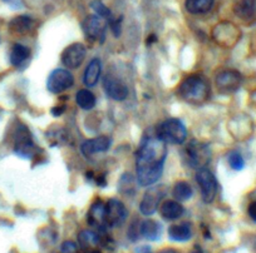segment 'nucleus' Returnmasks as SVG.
I'll use <instances>...</instances> for the list:
<instances>
[{"instance_id": "nucleus-1", "label": "nucleus", "mask_w": 256, "mask_h": 253, "mask_svg": "<svg viewBox=\"0 0 256 253\" xmlns=\"http://www.w3.org/2000/svg\"><path fill=\"white\" fill-rule=\"evenodd\" d=\"M167 157V147L154 137H144L136 156L137 182L142 187H151L161 178Z\"/></svg>"}, {"instance_id": "nucleus-2", "label": "nucleus", "mask_w": 256, "mask_h": 253, "mask_svg": "<svg viewBox=\"0 0 256 253\" xmlns=\"http://www.w3.org/2000/svg\"><path fill=\"white\" fill-rule=\"evenodd\" d=\"M180 97L191 104H201L210 97V84L201 75H188L178 85Z\"/></svg>"}, {"instance_id": "nucleus-3", "label": "nucleus", "mask_w": 256, "mask_h": 253, "mask_svg": "<svg viewBox=\"0 0 256 253\" xmlns=\"http://www.w3.org/2000/svg\"><path fill=\"white\" fill-rule=\"evenodd\" d=\"M156 137L164 144H182L187 138V129L177 118H168L156 127Z\"/></svg>"}, {"instance_id": "nucleus-4", "label": "nucleus", "mask_w": 256, "mask_h": 253, "mask_svg": "<svg viewBox=\"0 0 256 253\" xmlns=\"http://www.w3.org/2000/svg\"><path fill=\"white\" fill-rule=\"evenodd\" d=\"M187 163L196 169L205 168L211 158V152L208 144L198 141L190 142L186 147Z\"/></svg>"}, {"instance_id": "nucleus-5", "label": "nucleus", "mask_w": 256, "mask_h": 253, "mask_svg": "<svg viewBox=\"0 0 256 253\" xmlns=\"http://www.w3.org/2000/svg\"><path fill=\"white\" fill-rule=\"evenodd\" d=\"M196 182L200 187L201 198H202L204 202L212 203L216 195H218V181H216V177L214 176L212 172L206 168L198 169V172L196 173Z\"/></svg>"}, {"instance_id": "nucleus-6", "label": "nucleus", "mask_w": 256, "mask_h": 253, "mask_svg": "<svg viewBox=\"0 0 256 253\" xmlns=\"http://www.w3.org/2000/svg\"><path fill=\"white\" fill-rule=\"evenodd\" d=\"M14 152L23 158H33L38 152L30 132L26 125H20L16 129V139H14Z\"/></svg>"}, {"instance_id": "nucleus-7", "label": "nucleus", "mask_w": 256, "mask_h": 253, "mask_svg": "<svg viewBox=\"0 0 256 253\" xmlns=\"http://www.w3.org/2000/svg\"><path fill=\"white\" fill-rule=\"evenodd\" d=\"M74 84V77L68 69H56L49 74L46 80V89L54 94L66 92L67 89L73 87Z\"/></svg>"}, {"instance_id": "nucleus-8", "label": "nucleus", "mask_w": 256, "mask_h": 253, "mask_svg": "<svg viewBox=\"0 0 256 253\" xmlns=\"http://www.w3.org/2000/svg\"><path fill=\"white\" fill-rule=\"evenodd\" d=\"M106 28L107 21L98 15H90L84 19L82 23V29L88 40L96 43H103L106 39Z\"/></svg>"}, {"instance_id": "nucleus-9", "label": "nucleus", "mask_w": 256, "mask_h": 253, "mask_svg": "<svg viewBox=\"0 0 256 253\" xmlns=\"http://www.w3.org/2000/svg\"><path fill=\"white\" fill-rule=\"evenodd\" d=\"M104 216L107 228H116L124 223V221L127 220L128 212L126 210L124 205L120 200L112 198V200L106 203Z\"/></svg>"}, {"instance_id": "nucleus-10", "label": "nucleus", "mask_w": 256, "mask_h": 253, "mask_svg": "<svg viewBox=\"0 0 256 253\" xmlns=\"http://www.w3.org/2000/svg\"><path fill=\"white\" fill-rule=\"evenodd\" d=\"M166 196V187L156 186L151 187L144 195L141 203H140V211L144 216H152L157 211L161 201Z\"/></svg>"}, {"instance_id": "nucleus-11", "label": "nucleus", "mask_w": 256, "mask_h": 253, "mask_svg": "<svg viewBox=\"0 0 256 253\" xmlns=\"http://www.w3.org/2000/svg\"><path fill=\"white\" fill-rule=\"evenodd\" d=\"M87 55V48L82 43H73L62 53V63L68 69H77L82 65Z\"/></svg>"}, {"instance_id": "nucleus-12", "label": "nucleus", "mask_w": 256, "mask_h": 253, "mask_svg": "<svg viewBox=\"0 0 256 253\" xmlns=\"http://www.w3.org/2000/svg\"><path fill=\"white\" fill-rule=\"evenodd\" d=\"M103 88H104L106 94L116 102H122L128 97L127 85L122 80L117 79L112 75H107L103 79Z\"/></svg>"}, {"instance_id": "nucleus-13", "label": "nucleus", "mask_w": 256, "mask_h": 253, "mask_svg": "<svg viewBox=\"0 0 256 253\" xmlns=\"http://www.w3.org/2000/svg\"><path fill=\"white\" fill-rule=\"evenodd\" d=\"M241 74L236 70H222L216 77V85L224 93H231L238 89L241 84Z\"/></svg>"}, {"instance_id": "nucleus-14", "label": "nucleus", "mask_w": 256, "mask_h": 253, "mask_svg": "<svg viewBox=\"0 0 256 253\" xmlns=\"http://www.w3.org/2000/svg\"><path fill=\"white\" fill-rule=\"evenodd\" d=\"M106 203L102 200H96L93 205L90 206V211L87 213V222L92 227L98 228V231L104 232L107 230L106 226Z\"/></svg>"}, {"instance_id": "nucleus-15", "label": "nucleus", "mask_w": 256, "mask_h": 253, "mask_svg": "<svg viewBox=\"0 0 256 253\" xmlns=\"http://www.w3.org/2000/svg\"><path fill=\"white\" fill-rule=\"evenodd\" d=\"M110 144H112V141H110V137L100 136L83 142L82 146H80V151H82L83 156L88 158V157H92L94 154L107 152L110 148Z\"/></svg>"}, {"instance_id": "nucleus-16", "label": "nucleus", "mask_w": 256, "mask_h": 253, "mask_svg": "<svg viewBox=\"0 0 256 253\" xmlns=\"http://www.w3.org/2000/svg\"><path fill=\"white\" fill-rule=\"evenodd\" d=\"M100 72H102V63L98 58H93L92 60L88 63L87 68L83 74V84L86 87H94L98 83L100 77Z\"/></svg>"}, {"instance_id": "nucleus-17", "label": "nucleus", "mask_w": 256, "mask_h": 253, "mask_svg": "<svg viewBox=\"0 0 256 253\" xmlns=\"http://www.w3.org/2000/svg\"><path fill=\"white\" fill-rule=\"evenodd\" d=\"M78 243L82 250L92 251L94 248H98V246H102V236L93 231H82L78 235Z\"/></svg>"}, {"instance_id": "nucleus-18", "label": "nucleus", "mask_w": 256, "mask_h": 253, "mask_svg": "<svg viewBox=\"0 0 256 253\" xmlns=\"http://www.w3.org/2000/svg\"><path fill=\"white\" fill-rule=\"evenodd\" d=\"M184 208L178 201H166L161 206V216L167 221L177 220L184 215Z\"/></svg>"}, {"instance_id": "nucleus-19", "label": "nucleus", "mask_w": 256, "mask_h": 253, "mask_svg": "<svg viewBox=\"0 0 256 253\" xmlns=\"http://www.w3.org/2000/svg\"><path fill=\"white\" fill-rule=\"evenodd\" d=\"M9 26L10 30L16 34H28L33 30L34 20L28 15H19L10 21Z\"/></svg>"}, {"instance_id": "nucleus-20", "label": "nucleus", "mask_w": 256, "mask_h": 253, "mask_svg": "<svg viewBox=\"0 0 256 253\" xmlns=\"http://www.w3.org/2000/svg\"><path fill=\"white\" fill-rule=\"evenodd\" d=\"M215 0H186L184 6L191 14H205L212 9Z\"/></svg>"}, {"instance_id": "nucleus-21", "label": "nucleus", "mask_w": 256, "mask_h": 253, "mask_svg": "<svg viewBox=\"0 0 256 253\" xmlns=\"http://www.w3.org/2000/svg\"><path fill=\"white\" fill-rule=\"evenodd\" d=\"M168 236L172 241H176V242L188 241L192 236L191 227H190L188 223L174 225L168 228Z\"/></svg>"}, {"instance_id": "nucleus-22", "label": "nucleus", "mask_w": 256, "mask_h": 253, "mask_svg": "<svg viewBox=\"0 0 256 253\" xmlns=\"http://www.w3.org/2000/svg\"><path fill=\"white\" fill-rule=\"evenodd\" d=\"M30 56V50L23 44H14L10 51V63L14 67H20Z\"/></svg>"}, {"instance_id": "nucleus-23", "label": "nucleus", "mask_w": 256, "mask_h": 253, "mask_svg": "<svg viewBox=\"0 0 256 253\" xmlns=\"http://www.w3.org/2000/svg\"><path fill=\"white\" fill-rule=\"evenodd\" d=\"M236 15L241 19H250L256 13L255 0H238L234 8Z\"/></svg>"}, {"instance_id": "nucleus-24", "label": "nucleus", "mask_w": 256, "mask_h": 253, "mask_svg": "<svg viewBox=\"0 0 256 253\" xmlns=\"http://www.w3.org/2000/svg\"><path fill=\"white\" fill-rule=\"evenodd\" d=\"M76 102L83 110H90L96 107V97L90 90L80 89L76 94Z\"/></svg>"}, {"instance_id": "nucleus-25", "label": "nucleus", "mask_w": 256, "mask_h": 253, "mask_svg": "<svg viewBox=\"0 0 256 253\" xmlns=\"http://www.w3.org/2000/svg\"><path fill=\"white\" fill-rule=\"evenodd\" d=\"M192 193H194L192 192V187L186 181H178L174 184V189H172V196L178 202L190 200L192 197Z\"/></svg>"}, {"instance_id": "nucleus-26", "label": "nucleus", "mask_w": 256, "mask_h": 253, "mask_svg": "<svg viewBox=\"0 0 256 253\" xmlns=\"http://www.w3.org/2000/svg\"><path fill=\"white\" fill-rule=\"evenodd\" d=\"M140 233L147 240H157L160 236V225L154 220L144 221L140 226Z\"/></svg>"}, {"instance_id": "nucleus-27", "label": "nucleus", "mask_w": 256, "mask_h": 253, "mask_svg": "<svg viewBox=\"0 0 256 253\" xmlns=\"http://www.w3.org/2000/svg\"><path fill=\"white\" fill-rule=\"evenodd\" d=\"M228 162L231 168L235 169V171H241L245 166V161L238 152H231L228 157Z\"/></svg>"}, {"instance_id": "nucleus-28", "label": "nucleus", "mask_w": 256, "mask_h": 253, "mask_svg": "<svg viewBox=\"0 0 256 253\" xmlns=\"http://www.w3.org/2000/svg\"><path fill=\"white\" fill-rule=\"evenodd\" d=\"M78 246L76 245L72 241H66L62 243L60 246V252L62 253H77Z\"/></svg>"}, {"instance_id": "nucleus-29", "label": "nucleus", "mask_w": 256, "mask_h": 253, "mask_svg": "<svg viewBox=\"0 0 256 253\" xmlns=\"http://www.w3.org/2000/svg\"><path fill=\"white\" fill-rule=\"evenodd\" d=\"M248 216H250L251 220H252L254 222H256V202H252L248 205Z\"/></svg>"}, {"instance_id": "nucleus-30", "label": "nucleus", "mask_w": 256, "mask_h": 253, "mask_svg": "<svg viewBox=\"0 0 256 253\" xmlns=\"http://www.w3.org/2000/svg\"><path fill=\"white\" fill-rule=\"evenodd\" d=\"M64 112H66V107H64V105H56V107H53V109H52V114H53L54 117H59V115L63 114Z\"/></svg>"}, {"instance_id": "nucleus-31", "label": "nucleus", "mask_w": 256, "mask_h": 253, "mask_svg": "<svg viewBox=\"0 0 256 253\" xmlns=\"http://www.w3.org/2000/svg\"><path fill=\"white\" fill-rule=\"evenodd\" d=\"M96 182H97L98 186L104 187L106 186V177L103 176V174H100V176H97V178H96Z\"/></svg>"}, {"instance_id": "nucleus-32", "label": "nucleus", "mask_w": 256, "mask_h": 253, "mask_svg": "<svg viewBox=\"0 0 256 253\" xmlns=\"http://www.w3.org/2000/svg\"><path fill=\"white\" fill-rule=\"evenodd\" d=\"M158 253H177V252L174 250H164V251H161V252H158Z\"/></svg>"}, {"instance_id": "nucleus-33", "label": "nucleus", "mask_w": 256, "mask_h": 253, "mask_svg": "<svg viewBox=\"0 0 256 253\" xmlns=\"http://www.w3.org/2000/svg\"><path fill=\"white\" fill-rule=\"evenodd\" d=\"M192 253H202V252H201V250H198V248H196V250L194 251V252H192Z\"/></svg>"}, {"instance_id": "nucleus-34", "label": "nucleus", "mask_w": 256, "mask_h": 253, "mask_svg": "<svg viewBox=\"0 0 256 253\" xmlns=\"http://www.w3.org/2000/svg\"><path fill=\"white\" fill-rule=\"evenodd\" d=\"M4 1H10V0H4Z\"/></svg>"}]
</instances>
